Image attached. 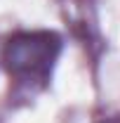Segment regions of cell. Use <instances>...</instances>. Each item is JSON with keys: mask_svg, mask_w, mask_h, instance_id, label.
Wrapping results in <instances>:
<instances>
[{"mask_svg": "<svg viewBox=\"0 0 120 123\" xmlns=\"http://www.w3.org/2000/svg\"><path fill=\"white\" fill-rule=\"evenodd\" d=\"M61 52V38L52 31H26V33H16L7 40V45L2 50V59L10 71V76L26 83H45L54 62Z\"/></svg>", "mask_w": 120, "mask_h": 123, "instance_id": "6da1fadb", "label": "cell"}, {"mask_svg": "<svg viewBox=\"0 0 120 123\" xmlns=\"http://www.w3.org/2000/svg\"><path fill=\"white\" fill-rule=\"evenodd\" d=\"M115 123H120V118H118V121H115Z\"/></svg>", "mask_w": 120, "mask_h": 123, "instance_id": "7a4b0ae2", "label": "cell"}]
</instances>
